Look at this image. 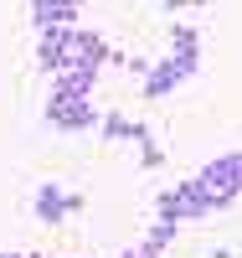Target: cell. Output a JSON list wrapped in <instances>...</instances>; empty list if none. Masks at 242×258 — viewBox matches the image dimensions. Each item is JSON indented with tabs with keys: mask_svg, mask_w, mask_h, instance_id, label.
Instances as JSON below:
<instances>
[{
	"mask_svg": "<svg viewBox=\"0 0 242 258\" xmlns=\"http://www.w3.org/2000/svg\"><path fill=\"white\" fill-rule=\"evenodd\" d=\"M191 186L206 197V207H211V212H227V207L237 202V186H242V155H237V150L216 155L211 165H201V170L191 176Z\"/></svg>",
	"mask_w": 242,
	"mask_h": 258,
	"instance_id": "cell-1",
	"label": "cell"
},
{
	"mask_svg": "<svg viewBox=\"0 0 242 258\" xmlns=\"http://www.w3.org/2000/svg\"><path fill=\"white\" fill-rule=\"evenodd\" d=\"M196 68H201V57H186V52H165L155 68H144V98L155 103V98H170L175 88H181V83H191L196 78Z\"/></svg>",
	"mask_w": 242,
	"mask_h": 258,
	"instance_id": "cell-2",
	"label": "cell"
},
{
	"mask_svg": "<svg viewBox=\"0 0 242 258\" xmlns=\"http://www.w3.org/2000/svg\"><path fill=\"white\" fill-rule=\"evenodd\" d=\"M155 217L160 222H196V217H211V207L191 181H175V186H165L155 197Z\"/></svg>",
	"mask_w": 242,
	"mask_h": 258,
	"instance_id": "cell-3",
	"label": "cell"
},
{
	"mask_svg": "<svg viewBox=\"0 0 242 258\" xmlns=\"http://www.w3.org/2000/svg\"><path fill=\"white\" fill-rule=\"evenodd\" d=\"M98 109H93V98H57L47 93V124L62 129V135H88V129H98Z\"/></svg>",
	"mask_w": 242,
	"mask_h": 258,
	"instance_id": "cell-4",
	"label": "cell"
},
{
	"mask_svg": "<svg viewBox=\"0 0 242 258\" xmlns=\"http://www.w3.org/2000/svg\"><path fill=\"white\" fill-rule=\"evenodd\" d=\"M108 52H114V47H108L98 31L67 26V41H62V68H103Z\"/></svg>",
	"mask_w": 242,
	"mask_h": 258,
	"instance_id": "cell-5",
	"label": "cell"
},
{
	"mask_svg": "<svg viewBox=\"0 0 242 258\" xmlns=\"http://www.w3.org/2000/svg\"><path fill=\"white\" fill-rule=\"evenodd\" d=\"M67 212H83V197L77 191H62L57 181H47V186H36V197H31V217L36 222H47V227H57Z\"/></svg>",
	"mask_w": 242,
	"mask_h": 258,
	"instance_id": "cell-6",
	"label": "cell"
},
{
	"mask_svg": "<svg viewBox=\"0 0 242 258\" xmlns=\"http://www.w3.org/2000/svg\"><path fill=\"white\" fill-rule=\"evenodd\" d=\"M98 73L103 68H62V73H52V93L57 98H93Z\"/></svg>",
	"mask_w": 242,
	"mask_h": 258,
	"instance_id": "cell-7",
	"label": "cell"
},
{
	"mask_svg": "<svg viewBox=\"0 0 242 258\" xmlns=\"http://www.w3.org/2000/svg\"><path fill=\"white\" fill-rule=\"evenodd\" d=\"M98 135L108 145H149V124L129 119V114H103L98 119Z\"/></svg>",
	"mask_w": 242,
	"mask_h": 258,
	"instance_id": "cell-8",
	"label": "cell"
},
{
	"mask_svg": "<svg viewBox=\"0 0 242 258\" xmlns=\"http://www.w3.org/2000/svg\"><path fill=\"white\" fill-rule=\"evenodd\" d=\"M77 11H83V0H31L36 31H47V26H77Z\"/></svg>",
	"mask_w": 242,
	"mask_h": 258,
	"instance_id": "cell-9",
	"label": "cell"
},
{
	"mask_svg": "<svg viewBox=\"0 0 242 258\" xmlns=\"http://www.w3.org/2000/svg\"><path fill=\"white\" fill-rule=\"evenodd\" d=\"M62 41H67V26H47L36 36V62L47 73H62Z\"/></svg>",
	"mask_w": 242,
	"mask_h": 258,
	"instance_id": "cell-10",
	"label": "cell"
},
{
	"mask_svg": "<svg viewBox=\"0 0 242 258\" xmlns=\"http://www.w3.org/2000/svg\"><path fill=\"white\" fill-rule=\"evenodd\" d=\"M170 52H186V57H201V36H196L191 26H175V31H170Z\"/></svg>",
	"mask_w": 242,
	"mask_h": 258,
	"instance_id": "cell-11",
	"label": "cell"
},
{
	"mask_svg": "<svg viewBox=\"0 0 242 258\" xmlns=\"http://www.w3.org/2000/svg\"><path fill=\"white\" fill-rule=\"evenodd\" d=\"M175 232H181V222H155V227H149V238H144V248H155V253H165V248L175 243Z\"/></svg>",
	"mask_w": 242,
	"mask_h": 258,
	"instance_id": "cell-12",
	"label": "cell"
},
{
	"mask_svg": "<svg viewBox=\"0 0 242 258\" xmlns=\"http://www.w3.org/2000/svg\"><path fill=\"white\" fill-rule=\"evenodd\" d=\"M139 165H144V170H160V165H165V150H160L155 140H149V145H139Z\"/></svg>",
	"mask_w": 242,
	"mask_h": 258,
	"instance_id": "cell-13",
	"label": "cell"
},
{
	"mask_svg": "<svg viewBox=\"0 0 242 258\" xmlns=\"http://www.w3.org/2000/svg\"><path fill=\"white\" fill-rule=\"evenodd\" d=\"M114 258H165V253H155V248H144V243H139V248H124V253H114Z\"/></svg>",
	"mask_w": 242,
	"mask_h": 258,
	"instance_id": "cell-14",
	"label": "cell"
},
{
	"mask_svg": "<svg viewBox=\"0 0 242 258\" xmlns=\"http://www.w3.org/2000/svg\"><path fill=\"white\" fill-rule=\"evenodd\" d=\"M186 6H206V0H165V11H186Z\"/></svg>",
	"mask_w": 242,
	"mask_h": 258,
	"instance_id": "cell-15",
	"label": "cell"
},
{
	"mask_svg": "<svg viewBox=\"0 0 242 258\" xmlns=\"http://www.w3.org/2000/svg\"><path fill=\"white\" fill-rule=\"evenodd\" d=\"M211 258H232V248H216V253H211Z\"/></svg>",
	"mask_w": 242,
	"mask_h": 258,
	"instance_id": "cell-16",
	"label": "cell"
},
{
	"mask_svg": "<svg viewBox=\"0 0 242 258\" xmlns=\"http://www.w3.org/2000/svg\"><path fill=\"white\" fill-rule=\"evenodd\" d=\"M21 258H47V253H21Z\"/></svg>",
	"mask_w": 242,
	"mask_h": 258,
	"instance_id": "cell-17",
	"label": "cell"
},
{
	"mask_svg": "<svg viewBox=\"0 0 242 258\" xmlns=\"http://www.w3.org/2000/svg\"><path fill=\"white\" fill-rule=\"evenodd\" d=\"M0 258H21V253H0Z\"/></svg>",
	"mask_w": 242,
	"mask_h": 258,
	"instance_id": "cell-18",
	"label": "cell"
}]
</instances>
